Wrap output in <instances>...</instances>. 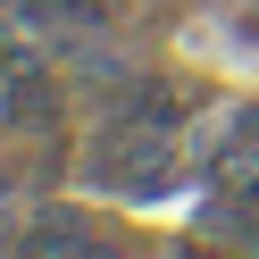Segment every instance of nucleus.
Returning <instances> with one entry per match:
<instances>
[{
	"mask_svg": "<svg viewBox=\"0 0 259 259\" xmlns=\"http://www.w3.org/2000/svg\"><path fill=\"white\" fill-rule=\"evenodd\" d=\"M192 234L201 242H234V251H259V192H201Z\"/></svg>",
	"mask_w": 259,
	"mask_h": 259,
	"instance_id": "nucleus-3",
	"label": "nucleus"
},
{
	"mask_svg": "<svg viewBox=\"0 0 259 259\" xmlns=\"http://www.w3.org/2000/svg\"><path fill=\"white\" fill-rule=\"evenodd\" d=\"M201 101H209L201 84H167V75H142V84L109 92V117H134V125H159V134H184Z\"/></svg>",
	"mask_w": 259,
	"mask_h": 259,
	"instance_id": "nucleus-1",
	"label": "nucleus"
},
{
	"mask_svg": "<svg viewBox=\"0 0 259 259\" xmlns=\"http://www.w3.org/2000/svg\"><path fill=\"white\" fill-rule=\"evenodd\" d=\"M17 251H125V234L92 226V209H42L17 234Z\"/></svg>",
	"mask_w": 259,
	"mask_h": 259,
	"instance_id": "nucleus-2",
	"label": "nucleus"
}]
</instances>
